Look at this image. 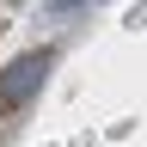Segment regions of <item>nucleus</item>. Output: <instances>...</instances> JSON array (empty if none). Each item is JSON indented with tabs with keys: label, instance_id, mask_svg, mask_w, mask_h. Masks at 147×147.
<instances>
[{
	"label": "nucleus",
	"instance_id": "nucleus-1",
	"mask_svg": "<svg viewBox=\"0 0 147 147\" xmlns=\"http://www.w3.org/2000/svg\"><path fill=\"white\" fill-rule=\"evenodd\" d=\"M43 74H49V49H31V55H18V61L0 74V110H18V104H25L37 86H43Z\"/></svg>",
	"mask_w": 147,
	"mask_h": 147
}]
</instances>
